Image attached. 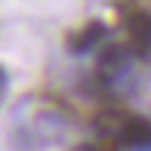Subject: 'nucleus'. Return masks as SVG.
<instances>
[{"instance_id":"nucleus-1","label":"nucleus","mask_w":151,"mask_h":151,"mask_svg":"<svg viewBox=\"0 0 151 151\" xmlns=\"http://www.w3.org/2000/svg\"><path fill=\"white\" fill-rule=\"evenodd\" d=\"M126 28L132 34V45L140 56H151V14L143 9L132 11L126 17Z\"/></svg>"},{"instance_id":"nucleus-2","label":"nucleus","mask_w":151,"mask_h":151,"mask_svg":"<svg viewBox=\"0 0 151 151\" xmlns=\"http://www.w3.org/2000/svg\"><path fill=\"white\" fill-rule=\"evenodd\" d=\"M120 140L126 146H134V148H148L151 146V120L146 118H129L120 129Z\"/></svg>"},{"instance_id":"nucleus-3","label":"nucleus","mask_w":151,"mask_h":151,"mask_svg":"<svg viewBox=\"0 0 151 151\" xmlns=\"http://www.w3.org/2000/svg\"><path fill=\"white\" fill-rule=\"evenodd\" d=\"M104 34H106V25H104V22H98V20L87 22L78 34H73V37H70V50H76V53H84V50H90L92 45L101 42Z\"/></svg>"},{"instance_id":"nucleus-4","label":"nucleus","mask_w":151,"mask_h":151,"mask_svg":"<svg viewBox=\"0 0 151 151\" xmlns=\"http://www.w3.org/2000/svg\"><path fill=\"white\" fill-rule=\"evenodd\" d=\"M126 65H129V50L123 45H109L98 59V67L104 76H118L120 70H126Z\"/></svg>"},{"instance_id":"nucleus-5","label":"nucleus","mask_w":151,"mask_h":151,"mask_svg":"<svg viewBox=\"0 0 151 151\" xmlns=\"http://www.w3.org/2000/svg\"><path fill=\"white\" fill-rule=\"evenodd\" d=\"M6 90H9V76H6V67L0 65V101H3Z\"/></svg>"},{"instance_id":"nucleus-6","label":"nucleus","mask_w":151,"mask_h":151,"mask_svg":"<svg viewBox=\"0 0 151 151\" xmlns=\"http://www.w3.org/2000/svg\"><path fill=\"white\" fill-rule=\"evenodd\" d=\"M73 151H98V148L90 146V143H84V146H78V148H73Z\"/></svg>"},{"instance_id":"nucleus-7","label":"nucleus","mask_w":151,"mask_h":151,"mask_svg":"<svg viewBox=\"0 0 151 151\" xmlns=\"http://www.w3.org/2000/svg\"><path fill=\"white\" fill-rule=\"evenodd\" d=\"M140 151H151V146H148V148H140Z\"/></svg>"}]
</instances>
